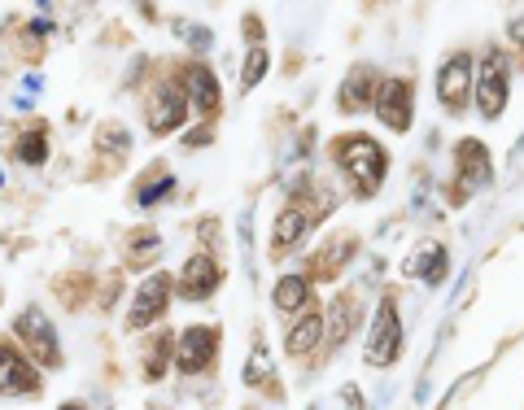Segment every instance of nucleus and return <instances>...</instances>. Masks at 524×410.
Here are the masks:
<instances>
[{
  "instance_id": "6e6552de",
  "label": "nucleus",
  "mask_w": 524,
  "mask_h": 410,
  "mask_svg": "<svg viewBox=\"0 0 524 410\" xmlns=\"http://www.w3.org/2000/svg\"><path fill=\"white\" fill-rule=\"evenodd\" d=\"M214 349H219V332L214 328H206V323L184 328V336H180V371H188V376L206 371L214 363Z\"/></svg>"
},
{
  "instance_id": "5701e85b",
  "label": "nucleus",
  "mask_w": 524,
  "mask_h": 410,
  "mask_svg": "<svg viewBox=\"0 0 524 410\" xmlns=\"http://www.w3.org/2000/svg\"><path fill=\"white\" fill-rule=\"evenodd\" d=\"M62 410H83V406H75V402H66V406H62Z\"/></svg>"
},
{
  "instance_id": "f3484780",
  "label": "nucleus",
  "mask_w": 524,
  "mask_h": 410,
  "mask_svg": "<svg viewBox=\"0 0 524 410\" xmlns=\"http://www.w3.org/2000/svg\"><path fill=\"white\" fill-rule=\"evenodd\" d=\"M306 301H311V284L297 280V275H284V280L276 284V306L280 310H302Z\"/></svg>"
},
{
  "instance_id": "a211bd4d",
  "label": "nucleus",
  "mask_w": 524,
  "mask_h": 410,
  "mask_svg": "<svg viewBox=\"0 0 524 410\" xmlns=\"http://www.w3.org/2000/svg\"><path fill=\"white\" fill-rule=\"evenodd\" d=\"M306 236V214L302 210H284L276 219V249H289L293 240Z\"/></svg>"
},
{
  "instance_id": "4468645a",
  "label": "nucleus",
  "mask_w": 524,
  "mask_h": 410,
  "mask_svg": "<svg viewBox=\"0 0 524 410\" xmlns=\"http://www.w3.org/2000/svg\"><path fill=\"white\" fill-rule=\"evenodd\" d=\"M188 101H193V110H201V114H214L219 110V79L210 75L206 66H193L188 70Z\"/></svg>"
},
{
  "instance_id": "9d476101",
  "label": "nucleus",
  "mask_w": 524,
  "mask_h": 410,
  "mask_svg": "<svg viewBox=\"0 0 524 410\" xmlns=\"http://www.w3.org/2000/svg\"><path fill=\"white\" fill-rule=\"evenodd\" d=\"M166 293H171V280L158 271V275H149L145 284H140V293H136V306H131V315H127V328H145V323H153L166 310Z\"/></svg>"
},
{
  "instance_id": "ddd939ff",
  "label": "nucleus",
  "mask_w": 524,
  "mask_h": 410,
  "mask_svg": "<svg viewBox=\"0 0 524 410\" xmlns=\"http://www.w3.org/2000/svg\"><path fill=\"white\" fill-rule=\"evenodd\" d=\"M407 275H415V280H428V284H442L446 280V249L442 245H420L411 253V262H407Z\"/></svg>"
},
{
  "instance_id": "7ed1b4c3",
  "label": "nucleus",
  "mask_w": 524,
  "mask_h": 410,
  "mask_svg": "<svg viewBox=\"0 0 524 410\" xmlns=\"http://www.w3.org/2000/svg\"><path fill=\"white\" fill-rule=\"evenodd\" d=\"M376 114H380V123H385L389 131H407L411 118H415V92H411V83H407V79L380 83V92H376Z\"/></svg>"
},
{
  "instance_id": "6ab92c4d",
  "label": "nucleus",
  "mask_w": 524,
  "mask_h": 410,
  "mask_svg": "<svg viewBox=\"0 0 524 410\" xmlns=\"http://www.w3.org/2000/svg\"><path fill=\"white\" fill-rule=\"evenodd\" d=\"M262 75H267V48L254 44V48H249V62H245V88H254Z\"/></svg>"
},
{
  "instance_id": "1a4fd4ad",
  "label": "nucleus",
  "mask_w": 524,
  "mask_h": 410,
  "mask_svg": "<svg viewBox=\"0 0 524 410\" xmlns=\"http://www.w3.org/2000/svg\"><path fill=\"white\" fill-rule=\"evenodd\" d=\"M35 389H40L35 367L9 341H0V393H35Z\"/></svg>"
},
{
  "instance_id": "9b49d317",
  "label": "nucleus",
  "mask_w": 524,
  "mask_h": 410,
  "mask_svg": "<svg viewBox=\"0 0 524 410\" xmlns=\"http://www.w3.org/2000/svg\"><path fill=\"white\" fill-rule=\"evenodd\" d=\"M223 271L214 267V258H206V253H197V258H188V267L180 271V293L188 301H206L214 288H219Z\"/></svg>"
},
{
  "instance_id": "2eb2a0df",
  "label": "nucleus",
  "mask_w": 524,
  "mask_h": 410,
  "mask_svg": "<svg viewBox=\"0 0 524 410\" xmlns=\"http://www.w3.org/2000/svg\"><path fill=\"white\" fill-rule=\"evenodd\" d=\"M372 83H376V70L372 66H354L350 79L341 88V110H363L372 101Z\"/></svg>"
},
{
  "instance_id": "4be33fe9",
  "label": "nucleus",
  "mask_w": 524,
  "mask_h": 410,
  "mask_svg": "<svg viewBox=\"0 0 524 410\" xmlns=\"http://www.w3.org/2000/svg\"><path fill=\"white\" fill-rule=\"evenodd\" d=\"M507 35H511V40H516V44H524V18H520V22H511V27H507Z\"/></svg>"
},
{
  "instance_id": "aec40b11",
  "label": "nucleus",
  "mask_w": 524,
  "mask_h": 410,
  "mask_svg": "<svg viewBox=\"0 0 524 410\" xmlns=\"http://www.w3.org/2000/svg\"><path fill=\"white\" fill-rule=\"evenodd\" d=\"M18 158L22 162H44V131H31L27 140H18Z\"/></svg>"
},
{
  "instance_id": "39448f33",
  "label": "nucleus",
  "mask_w": 524,
  "mask_h": 410,
  "mask_svg": "<svg viewBox=\"0 0 524 410\" xmlns=\"http://www.w3.org/2000/svg\"><path fill=\"white\" fill-rule=\"evenodd\" d=\"M14 332L35 349V358H40V363L57 367V358H62V354H57V336H53V323H49V315H44L40 306H27V310H22L18 323H14Z\"/></svg>"
},
{
  "instance_id": "423d86ee",
  "label": "nucleus",
  "mask_w": 524,
  "mask_h": 410,
  "mask_svg": "<svg viewBox=\"0 0 524 410\" xmlns=\"http://www.w3.org/2000/svg\"><path fill=\"white\" fill-rule=\"evenodd\" d=\"M184 114H188V92L175 88V83H162V88L153 92V101H149V127H153V136L175 131V127L184 123Z\"/></svg>"
},
{
  "instance_id": "dca6fc26",
  "label": "nucleus",
  "mask_w": 524,
  "mask_h": 410,
  "mask_svg": "<svg viewBox=\"0 0 524 410\" xmlns=\"http://www.w3.org/2000/svg\"><path fill=\"white\" fill-rule=\"evenodd\" d=\"M319 336H324V323H319V315H306L302 323H293V332L284 336V345H289V354H306V349L319 345Z\"/></svg>"
},
{
  "instance_id": "f257e3e1",
  "label": "nucleus",
  "mask_w": 524,
  "mask_h": 410,
  "mask_svg": "<svg viewBox=\"0 0 524 410\" xmlns=\"http://www.w3.org/2000/svg\"><path fill=\"white\" fill-rule=\"evenodd\" d=\"M337 162L345 166V175L354 179V192L359 197H372L385 179V149L367 136H345L337 140Z\"/></svg>"
},
{
  "instance_id": "0eeeda50",
  "label": "nucleus",
  "mask_w": 524,
  "mask_h": 410,
  "mask_svg": "<svg viewBox=\"0 0 524 410\" xmlns=\"http://www.w3.org/2000/svg\"><path fill=\"white\" fill-rule=\"evenodd\" d=\"M468 92H472V57L455 53L442 70H437V96H442L446 110H463Z\"/></svg>"
},
{
  "instance_id": "f03ea898",
  "label": "nucleus",
  "mask_w": 524,
  "mask_h": 410,
  "mask_svg": "<svg viewBox=\"0 0 524 410\" xmlns=\"http://www.w3.org/2000/svg\"><path fill=\"white\" fill-rule=\"evenodd\" d=\"M402 354V332H398V306L393 301H380L372 332H367V363L372 367H389L393 358Z\"/></svg>"
},
{
  "instance_id": "f8f14e48",
  "label": "nucleus",
  "mask_w": 524,
  "mask_h": 410,
  "mask_svg": "<svg viewBox=\"0 0 524 410\" xmlns=\"http://www.w3.org/2000/svg\"><path fill=\"white\" fill-rule=\"evenodd\" d=\"M459 179L463 188L490 184V149L481 140H459Z\"/></svg>"
},
{
  "instance_id": "20e7f679",
  "label": "nucleus",
  "mask_w": 524,
  "mask_h": 410,
  "mask_svg": "<svg viewBox=\"0 0 524 410\" xmlns=\"http://www.w3.org/2000/svg\"><path fill=\"white\" fill-rule=\"evenodd\" d=\"M476 105L485 118H498L507 110V62L503 53H490L481 62V79H476Z\"/></svg>"
},
{
  "instance_id": "412c9836",
  "label": "nucleus",
  "mask_w": 524,
  "mask_h": 410,
  "mask_svg": "<svg viewBox=\"0 0 524 410\" xmlns=\"http://www.w3.org/2000/svg\"><path fill=\"white\" fill-rule=\"evenodd\" d=\"M97 144H101V149H127L131 140H127V131H114V127H105Z\"/></svg>"
}]
</instances>
